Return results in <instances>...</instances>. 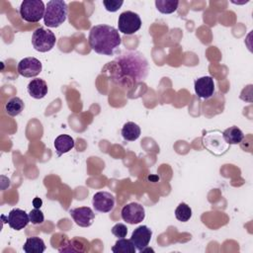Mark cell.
I'll return each mask as SVG.
<instances>
[{
	"label": "cell",
	"mask_w": 253,
	"mask_h": 253,
	"mask_svg": "<svg viewBox=\"0 0 253 253\" xmlns=\"http://www.w3.org/2000/svg\"><path fill=\"white\" fill-rule=\"evenodd\" d=\"M149 64L146 57L136 50H125L114 60L108 62L102 73L116 85L125 90L143 82L148 75Z\"/></svg>",
	"instance_id": "cell-1"
},
{
	"label": "cell",
	"mask_w": 253,
	"mask_h": 253,
	"mask_svg": "<svg viewBox=\"0 0 253 253\" xmlns=\"http://www.w3.org/2000/svg\"><path fill=\"white\" fill-rule=\"evenodd\" d=\"M90 47L102 55H114L121 45L122 39L119 30L109 25H96L91 28L88 37Z\"/></svg>",
	"instance_id": "cell-2"
},
{
	"label": "cell",
	"mask_w": 253,
	"mask_h": 253,
	"mask_svg": "<svg viewBox=\"0 0 253 253\" xmlns=\"http://www.w3.org/2000/svg\"><path fill=\"white\" fill-rule=\"evenodd\" d=\"M68 7L63 0H50L45 6L43 23L48 28H57L67 18Z\"/></svg>",
	"instance_id": "cell-3"
},
{
	"label": "cell",
	"mask_w": 253,
	"mask_h": 253,
	"mask_svg": "<svg viewBox=\"0 0 253 253\" xmlns=\"http://www.w3.org/2000/svg\"><path fill=\"white\" fill-rule=\"evenodd\" d=\"M203 145L204 147L209 150L211 154L220 156L224 154L228 148L229 144L225 142L222 132L218 129H212L206 131L203 135Z\"/></svg>",
	"instance_id": "cell-4"
},
{
	"label": "cell",
	"mask_w": 253,
	"mask_h": 253,
	"mask_svg": "<svg viewBox=\"0 0 253 253\" xmlns=\"http://www.w3.org/2000/svg\"><path fill=\"white\" fill-rule=\"evenodd\" d=\"M44 12L45 7L42 0H24L20 6L21 18L29 23L40 22Z\"/></svg>",
	"instance_id": "cell-5"
},
{
	"label": "cell",
	"mask_w": 253,
	"mask_h": 253,
	"mask_svg": "<svg viewBox=\"0 0 253 253\" xmlns=\"http://www.w3.org/2000/svg\"><path fill=\"white\" fill-rule=\"evenodd\" d=\"M55 42V35L48 29L38 28L33 33L32 44L37 51L47 52L53 48Z\"/></svg>",
	"instance_id": "cell-6"
},
{
	"label": "cell",
	"mask_w": 253,
	"mask_h": 253,
	"mask_svg": "<svg viewBox=\"0 0 253 253\" xmlns=\"http://www.w3.org/2000/svg\"><path fill=\"white\" fill-rule=\"evenodd\" d=\"M118 28L125 35H133L141 28L140 17L132 11H125L119 16Z\"/></svg>",
	"instance_id": "cell-7"
},
{
	"label": "cell",
	"mask_w": 253,
	"mask_h": 253,
	"mask_svg": "<svg viewBox=\"0 0 253 253\" xmlns=\"http://www.w3.org/2000/svg\"><path fill=\"white\" fill-rule=\"evenodd\" d=\"M121 215L124 221L129 224L140 223L145 217V210L142 205L138 203H129L123 207Z\"/></svg>",
	"instance_id": "cell-8"
},
{
	"label": "cell",
	"mask_w": 253,
	"mask_h": 253,
	"mask_svg": "<svg viewBox=\"0 0 253 253\" xmlns=\"http://www.w3.org/2000/svg\"><path fill=\"white\" fill-rule=\"evenodd\" d=\"M18 72L20 75L31 78L38 76L42 69V62L36 57H25L18 63Z\"/></svg>",
	"instance_id": "cell-9"
},
{
	"label": "cell",
	"mask_w": 253,
	"mask_h": 253,
	"mask_svg": "<svg viewBox=\"0 0 253 253\" xmlns=\"http://www.w3.org/2000/svg\"><path fill=\"white\" fill-rule=\"evenodd\" d=\"M92 206L96 211L109 212L115 207V197L109 192H98L93 196Z\"/></svg>",
	"instance_id": "cell-10"
},
{
	"label": "cell",
	"mask_w": 253,
	"mask_h": 253,
	"mask_svg": "<svg viewBox=\"0 0 253 253\" xmlns=\"http://www.w3.org/2000/svg\"><path fill=\"white\" fill-rule=\"evenodd\" d=\"M69 214L75 221V223L81 227H89L92 225L95 219V213L89 207L75 208L69 211Z\"/></svg>",
	"instance_id": "cell-11"
},
{
	"label": "cell",
	"mask_w": 253,
	"mask_h": 253,
	"mask_svg": "<svg viewBox=\"0 0 253 253\" xmlns=\"http://www.w3.org/2000/svg\"><path fill=\"white\" fill-rule=\"evenodd\" d=\"M151 236L152 230L146 225H140L132 231L130 240L133 243L136 250L142 252V250L148 246Z\"/></svg>",
	"instance_id": "cell-12"
},
{
	"label": "cell",
	"mask_w": 253,
	"mask_h": 253,
	"mask_svg": "<svg viewBox=\"0 0 253 253\" xmlns=\"http://www.w3.org/2000/svg\"><path fill=\"white\" fill-rule=\"evenodd\" d=\"M194 88L199 98L208 100L214 93V81L211 76H203L195 81Z\"/></svg>",
	"instance_id": "cell-13"
},
{
	"label": "cell",
	"mask_w": 253,
	"mask_h": 253,
	"mask_svg": "<svg viewBox=\"0 0 253 253\" xmlns=\"http://www.w3.org/2000/svg\"><path fill=\"white\" fill-rule=\"evenodd\" d=\"M7 222L11 228L15 230H21L25 228L30 222L29 213L21 209H13L8 213Z\"/></svg>",
	"instance_id": "cell-14"
},
{
	"label": "cell",
	"mask_w": 253,
	"mask_h": 253,
	"mask_svg": "<svg viewBox=\"0 0 253 253\" xmlns=\"http://www.w3.org/2000/svg\"><path fill=\"white\" fill-rule=\"evenodd\" d=\"M28 93L34 99H42L47 94V84L43 79L35 78L29 82L27 86Z\"/></svg>",
	"instance_id": "cell-15"
},
{
	"label": "cell",
	"mask_w": 253,
	"mask_h": 253,
	"mask_svg": "<svg viewBox=\"0 0 253 253\" xmlns=\"http://www.w3.org/2000/svg\"><path fill=\"white\" fill-rule=\"evenodd\" d=\"M53 145H54L56 154L59 157L62 154L67 153L68 151H70L74 147L75 142H74V139L70 135H68V134H59L54 139Z\"/></svg>",
	"instance_id": "cell-16"
},
{
	"label": "cell",
	"mask_w": 253,
	"mask_h": 253,
	"mask_svg": "<svg viewBox=\"0 0 253 253\" xmlns=\"http://www.w3.org/2000/svg\"><path fill=\"white\" fill-rule=\"evenodd\" d=\"M222 136H223L225 142L228 143L229 145L239 144L244 139L243 131L235 126H229L228 128L224 129L222 131Z\"/></svg>",
	"instance_id": "cell-17"
},
{
	"label": "cell",
	"mask_w": 253,
	"mask_h": 253,
	"mask_svg": "<svg viewBox=\"0 0 253 253\" xmlns=\"http://www.w3.org/2000/svg\"><path fill=\"white\" fill-rule=\"evenodd\" d=\"M23 250L26 253H42L45 250V244L40 237H29L23 246Z\"/></svg>",
	"instance_id": "cell-18"
},
{
	"label": "cell",
	"mask_w": 253,
	"mask_h": 253,
	"mask_svg": "<svg viewBox=\"0 0 253 253\" xmlns=\"http://www.w3.org/2000/svg\"><path fill=\"white\" fill-rule=\"evenodd\" d=\"M140 127L133 122H127L122 128V136L125 140L134 141L140 136Z\"/></svg>",
	"instance_id": "cell-19"
},
{
	"label": "cell",
	"mask_w": 253,
	"mask_h": 253,
	"mask_svg": "<svg viewBox=\"0 0 253 253\" xmlns=\"http://www.w3.org/2000/svg\"><path fill=\"white\" fill-rule=\"evenodd\" d=\"M62 245L63 247H59L58 249V251L60 252H83L86 250L85 245H88V242L81 238L75 237L70 240H67Z\"/></svg>",
	"instance_id": "cell-20"
},
{
	"label": "cell",
	"mask_w": 253,
	"mask_h": 253,
	"mask_svg": "<svg viewBox=\"0 0 253 253\" xmlns=\"http://www.w3.org/2000/svg\"><path fill=\"white\" fill-rule=\"evenodd\" d=\"M25 108V104L22 99L19 97H12L10 98L6 105H5V111L6 113L11 117H16L20 115Z\"/></svg>",
	"instance_id": "cell-21"
},
{
	"label": "cell",
	"mask_w": 253,
	"mask_h": 253,
	"mask_svg": "<svg viewBox=\"0 0 253 253\" xmlns=\"http://www.w3.org/2000/svg\"><path fill=\"white\" fill-rule=\"evenodd\" d=\"M112 251L114 253H135L136 248L130 239L119 238L115 245L112 247Z\"/></svg>",
	"instance_id": "cell-22"
},
{
	"label": "cell",
	"mask_w": 253,
	"mask_h": 253,
	"mask_svg": "<svg viewBox=\"0 0 253 253\" xmlns=\"http://www.w3.org/2000/svg\"><path fill=\"white\" fill-rule=\"evenodd\" d=\"M179 5L177 0H156L155 6L156 9L162 14H171L174 13Z\"/></svg>",
	"instance_id": "cell-23"
},
{
	"label": "cell",
	"mask_w": 253,
	"mask_h": 253,
	"mask_svg": "<svg viewBox=\"0 0 253 253\" xmlns=\"http://www.w3.org/2000/svg\"><path fill=\"white\" fill-rule=\"evenodd\" d=\"M192 216V209L185 203H181L175 210V217L182 222L188 221Z\"/></svg>",
	"instance_id": "cell-24"
},
{
	"label": "cell",
	"mask_w": 253,
	"mask_h": 253,
	"mask_svg": "<svg viewBox=\"0 0 253 253\" xmlns=\"http://www.w3.org/2000/svg\"><path fill=\"white\" fill-rule=\"evenodd\" d=\"M29 217H30V222H32L33 224H42L44 220V215L42 211L36 208L29 212Z\"/></svg>",
	"instance_id": "cell-25"
},
{
	"label": "cell",
	"mask_w": 253,
	"mask_h": 253,
	"mask_svg": "<svg viewBox=\"0 0 253 253\" xmlns=\"http://www.w3.org/2000/svg\"><path fill=\"white\" fill-rule=\"evenodd\" d=\"M124 4L123 0H104L103 5L105 6V9L109 12H117L122 5Z\"/></svg>",
	"instance_id": "cell-26"
},
{
	"label": "cell",
	"mask_w": 253,
	"mask_h": 253,
	"mask_svg": "<svg viewBox=\"0 0 253 253\" xmlns=\"http://www.w3.org/2000/svg\"><path fill=\"white\" fill-rule=\"evenodd\" d=\"M112 233L119 238H124L126 236L127 227L124 223H117L112 227Z\"/></svg>",
	"instance_id": "cell-27"
},
{
	"label": "cell",
	"mask_w": 253,
	"mask_h": 253,
	"mask_svg": "<svg viewBox=\"0 0 253 253\" xmlns=\"http://www.w3.org/2000/svg\"><path fill=\"white\" fill-rule=\"evenodd\" d=\"M42 201L40 198L36 197V198L33 200V206H34L36 209H40V208L42 207Z\"/></svg>",
	"instance_id": "cell-28"
}]
</instances>
